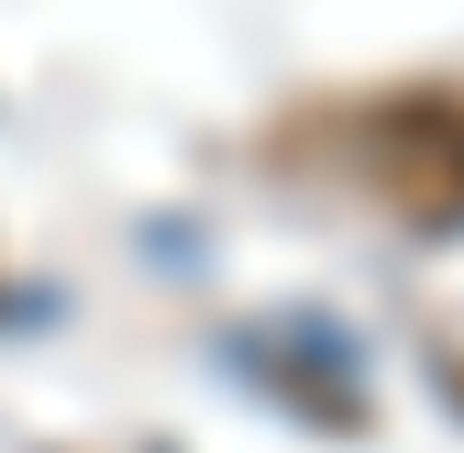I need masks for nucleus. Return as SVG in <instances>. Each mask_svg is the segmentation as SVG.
Returning <instances> with one entry per match:
<instances>
[{
	"label": "nucleus",
	"instance_id": "obj_1",
	"mask_svg": "<svg viewBox=\"0 0 464 453\" xmlns=\"http://www.w3.org/2000/svg\"><path fill=\"white\" fill-rule=\"evenodd\" d=\"M354 178L398 210V221H464V111L453 100H376L354 111Z\"/></svg>",
	"mask_w": 464,
	"mask_h": 453
}]
</instances>
